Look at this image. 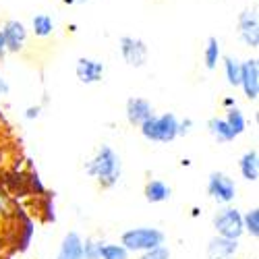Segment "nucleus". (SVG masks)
<instances>
[{"mask_svg": "<svg viewBox=\"0 0 259 259\" xmlns=\"http://www.w3.org/2000/svg\"><path fill=\"white\" fill-rule=\"evenodd\" d=\"M54 29H56V23H54L52 15H48V13L33 15V19H31V31H33L35 37L46 39V37H50L54 33Z\"/></svg>", "mask_w": 259, "mask_h": 259, "instance_id": "17", "label": "nucleus"}, {"mask_svg": "<svg viewBox=\"0 0 259 259\" xmlns=\"http://www.w3.org/2000/svg\"><path fill=\"white\" fill-rule=\"evenodd\" d=\"M243 230L245 234L253 236V239L259 236V209L257 207H251L243 213Z\"/></svg>", "mask_w": 259, "mask_h": 259, "instance_id": "21", "label": "nucleus"}, {"mask_svg": "<svg viewBox=\"0 0 259 259\" xmlns=\"http://www.w3.org/2000/svg\"><path fill=\"white\" fill-rule=\"evenodd\" d=\"M100 239H94V236H88L83 241V259H100V249H102Z\"/></svg>", "mask_w": 259, "mask_h": 259, "instance_id": "23", "label": "nucleus"}, {"mask_svg": "<svg viewBox=\"0 0 259 259\" xmlns=\"http://www.w3.org/2000/svg\"><path fill=\"white\" fill-rule=\"evenodd\" d=\"M220 64L224 69L226 83L230 85V88H239V83H241V60L234 58V56H222Z\"/></svg>", "mask_w": 259, "mask_h": 259, "instance_id": "19", "label": "nucleus"}, {"mask_svg": "<svg viewBox=\"0 0 259 259\" xmlns=\"http://www.w3.org/2000/svg\"><path fill=\"white\" fill-rule=\"evenodd\" d=\"M234 104H236L234 98H224V106H226V108H230V106H234Z\"/></svg>", "mask_w": 259, "mask_h": 259, "instance_id": "30", "label": "nucleus"}, {"mask_svg": "<svg viewBox=\"0 0 259 259\" xmlns=\"http://www.w3.org/2000/svg\"><path fill=\"white\" fill-rule=\"evenodd\" d=\"M131 253H128L122 245L118 243H102L100 249V259H128Z\"/></svg>", "mask_w": 259, "mask_h": 259, "instance_id": "22", "label": "nucleus"}, {"mask_svg": "<svg viewBox=\"0 0 259 259\" xmlns=\"http://www.w3.org/2000/svg\"><path fill=\"white\" fill-rule=\"evenodd\" d=\"M62 3H64V5H75V3H73V0H62Z\"/></svg>", "mask_w": 259, "mask_h": 259, "instance_id": "32", "label": "nucleus"}, {"mask_svg": "<svg viewBox=\"0 0 259 259\" xmlns=\"http://www.w3.org/2000/svg\"><path fill=\"white\" fill-rule=\"evenodd\" d=\"M239 88L243 90L247 100L257 102V98H259V60L255 56L241 62V83H239Z\"/></svg>", "mask_w": 259, "mask_h": 259, "instance_id": "8", "label": "nucleus"}, {"mask_svg": "<svg viewBox=\"0 0 259 259\" xmlns=\"http://www.w3.org/2000/svg\"><path fill=\"white\" fill-rule=\"evenodd\" d=\"M75 5H85V3H90V0H73Z\"/></svg>", "mask_w": 259, "mask_h": 259, "instance_id": "31", "label": "nucleus"}, {"mask_svg": "<svg viewBox=\"0 0 259 259\" xmlns=\"http://www.w3.org/2000/svg\"><path fill=\"white\" fill-rule=\"evenodd\" d=\"M143 195L147 203H164L172 197V187L162 179H152L145 183Z\"/></svg>", "mask_w": 259, "mask_h": 259, "instance_id": "14", "label": "nucleus"}, {"mask_svg": "<svg viewBox=\"0 0 259 259\" xmlns=\"http://www.w3.org/2000/svg\"><path fill=\"white\" fill-rule=\"evenodd\" d=\"M9 92H11V85H9V81L0 75V96H9Z\"/></svg>", "mask_w": 259, "mask_h": 259, "instance_id": "28", "label": "nucleus"}, {"mask_svg": "<svg viewBox=\"0 0 259 259\" xmlns=\"http://www.w3.org/2000/svg\"><path fill=\"white\" fill-rule=\"evenodd\" d=\"M207 131L218 143H232L236 139V135L232 133V128L228 126V122L224 118H218V116H213V118L207 120Z\"/></svg>", "mask_w": 259, "mask_h": 259, "instance_id": "16", "label": "nucleus"}, {"mask_svg": "<svg viewBox=\"0 0 259 259\" xmlns=\"http://www.w3.org/2000/svg\"><path fill=\"white\" fill-rule=\"evenodd\" d=\"M56 259H83V236L77 230L62 236Z\"/></svg>", "mask_w": 259, "mask_h": 259, "instance_id": "13", "label": "nucleus"}, {"mask_svg": "<svg viewBox=\"0 0 259 259\" xmlns=\"http://www.w3.org/2000/svg\"><path fill=\"white\" fill-rule=\"evenodd\" d=\"M5 226H7V220H5V211L0 207V236L5 234Z\"/></svg>", "mask_w": 259, "mask_h": 259, "instance_id": "29", "label": "nucleus"}, {"mask_svg": "<svg viewBox=\"0 0 259 259\" xmlns=\"http://www.w3.org/2000/svg\"><path fill=\"white\" fill-rule=\"evenodd\" d=\"M239 253V241L215 234L207 243V259H234Z\"/></svg>", "mask_w": 259, "mask_h": 259, "instance_id": "12", "label": "nucleus"}, {"mask_svg": "<svg viewBox=\"0 0 259 259\" xmlns=\"http://www.w3.org/2000/svg\"><path fill=\"white\" fill-rule=\"evenodd\" d=\"M137 259H170V249L166 245H160V247H154L149 251L139 253Z\"/></svg>", "mask_w": 259, "mask_h": 259, "instance_id": "24", "label": "nucleus"}, {"mask_svg": "<svg viewBox=\"0 0 259 259\" xmlns=\"http://www.w3.org/2000/svg\"><path fill=\"white\" fill-rule=\"evenodd\" d=\"M152 114H156V112H154V104L149 100L139 98V96H133V98L126 100L124 116H126V120L131 126H141Z\"/></svg>", "mask_w": 259, "mask_h": 259, "instance_id": "10", "label": "nucleus"}, {"mask_svg": "<svg viewBox=\"0 0 259 259\" xmlns=\"http://www.w3.org/2000/svg\"><path fill=\"white\" fill-rule=\"evenodd\" d=\"M220 60H222V46H220L218 37L211 35V37H207V44L203 48V64L207 71H215Z\"/></svg>", "mask_w": 259, "mask_h": 259, "instance_id": "18", "label": "nucleus"}, {"mask_svg": "<svg viewBox=\"0 0 259 259\" xmlns=\"http://www.w3.org/2000/svg\"><path fill=\"white\" fill-rule=\"evenodd\" d=\"M83 170L85 175L90 179H94L100 187L104 189H112L118 185L120 177H122V160H120V154L112 145L108 143H102L96 154L83 164Z\"/></svg>", "mask_w": 259, "mask_h": 259, "instance_id": "1", "label": "nucleus"}, {"mask_svg": "<svg viewBox=\"0 0 259 259\" xmlns=\"http://www.w3.org/2000/svg\"><path fill=\"white\" fill-rule=\"evenodd\" d=\"M3 33L7 39V48L9 54H19L23 52L25 44H27V27L17 19H9L3 25Z\"/></svg>", "mask_w": 259, "mask_h": 259, "instance_id": "11", "label": "nucleus"}, {"mask_svg": "<svg viewBox=\"0 0 259 259\" xmlns=\"http://www.w3.org/2000/svg\"><path fill=\"white\" fill-rule=\"evenodd\" d=\"M118 50L120 56L124 58V62L133 69H141L147 62V44L141 37H133V35H122L118 39Z\"/></svg>", "mask_w": 259, "mask_h": 259, "instance_id": "6", "label": "nucleus"}, {"mask_svg": "<svg viewBox=\"0 0 259 259\" xmlns=\"http://www.w3.org/2000/svg\"><path fill=\"white\" fill-rule=\"evenodd\" d=\"M39 114H41V106H29L25 110V114H23V118L25 120H35V118H39Z\"/></svg>", "mask_w": 259, "mask_h": 259, "instance_id": "26", "label": "nucleus"}, {"mask_svg": "<svg viewBox=\"0 0 259 259\" xmlns=\"http://www.w3.org/2000/svg\"><path fill=\"white\" fill-rule=\"evenodd\" d=\"M193 124H195V122H193V118H183V120H179V128H177L179 137H187V135L193 131Z\"/></svg>", "mask_w": 259, "mask_h": 259, "instance_id": "25", "label": "nucleus"}, {"mask_svg": "<svg viewBox=\"0 0 259 259\" xmlns=\"http://www.w3.org/2000/svg\"><path fill=\"white\" fill-rule=\"evenodd\" d=\"M205 191L211 201H215L218 205H230L236 199V193H239V187H236L234 179L228 177L226 172H211L207 177V185Z\"/></svg>", "mask_w": 259, "mask_h": 259, "instance_id": "5", "label": "nucleus"}, {"mask_svg": "<svg viewBox=\"0 0 259 259\" xmlns=\"http://www.w3.org/2000/svg\"><path fill=\"white\" fill-rule=\"evenodd\" d=\"M224 120L228 122V126L232 128V133L236 135V137H241L245 131H247V118H245V114H243V110L239 106H230V108H226V116H224Z\"/></svg>", "mask_w": 259, "mask_h": 259, "instance_id": "20", "label": "nucleus"}, {"mask_svg": "<svg viewBox=\"0 0 259 259\" xmlns=\"http://www.w3.org/2000/svg\"><path fill=\"white\" fill-rule=\"evenodd\" d=\"M166 234L160 228H152V226H137L122 232L120 236V245L128 251V253H143L154 247L164 245Z\"/></svg>", "mask_w": 259, "mask_h": 259, "instance_id": "3", "label": "nucleus"}, {"mask_svg": "<svg viewBox=\"0 0 259 259\" xmlns=\"http://www.w3.org/2000/svg\"><path fill=\"white\" fill-rule=\"evenodd\" d=\"M239 172L247 183H257L259 179V154L257 149H247V152L239 158Z\"/></svg>", "mask_w": 259, "mask_h": 259, "instance_id": "15", "label": "nucleus"}, {"mask_svg": "<svg viewBox=\"0 0 259 259\" xmlns=\"http://www.w3.org/2000/svg\"><path fill=\"white\" fill-rule=\"evenodd\" d=\"M236 29H239V39L247 48H259V17L255 9H245L239 13Z\"/></svg>", "mask_w": 259, "mask_h": 259, "instance_id": "7", "label": "nucleus"}, {"mask_svg": "<svg viewBox=\"0 0 259 259\" xmlns=\"http://www.w3.org/2000/svg\"><path fill=\"white\" fill-rule=\"evenodd\" d=\"M215 234L226 236V239H236L241 241V236L245 234L243 230V213L236 209L232 203L230 205H220V209H215L211 218Z\"/></svg>", "mask_w": 259, "mask_h": 259, "instance_id": "4", "label": "nucleus"}, {"mask_svg": "<svg viewBox=\"0 0 259 259\" xmlns=\"http://www.w3.org/2000/svg\"><path fill=\"white\" fill-rule=\"evenodd\" d=\"M75 75L83 85L100 83L106 75V64L98 58L81 56V58H77V64H75Z\"/></svg>", "mask_w": 259, "mask_h": 259, "instance_id": "9", "label": "nucleus"}, {"mask_svg": "<svg viewBox=\"0 0 259 259\" xmlns=\"http://www.w3.org/2000/svg\"><path fill=\"white\" fill-rule=\"evenodd\" d=\"M177 128H179V118L172 112H164V114H152L139 126V131H141L145 141H152V143H172L179 137Z\"/></svg>", "mask_w": 259, "mask_h": 259, "instance_id": "2", "label": "nucleus"}, {"mask_svg": "<svg viewBox=\"0 0 259 259\" xmlns=\"http://www.w3.org/2000/svg\"><path fill=\"white\" fill-rule=\"evenodd\" d=\"M9 54V48H7V39H5V33L0 29V60H5Z\"/></svg>", "mask_w": 259, "mask_h": 259, "instance_id": "27", "label": "nucleus"}]
</instances>
